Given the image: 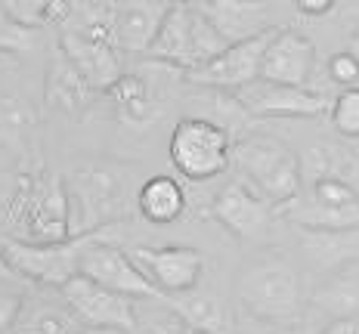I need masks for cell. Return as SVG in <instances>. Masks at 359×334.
<instances>
[{
	"label": "cell",
	"instance_id": "28",
	"mask_svg": "<svg viewBox=\"0 0 359 334\" xmlns=\"http://www.w3.org/2000/svg\"><path fill=\"white\" fill-rule=\"evenodd\" d=\"M50 0H0V10L10 13L13 19H19L22 25H43V16H47Z\"/></svg>",
	"mask_w": 359,
	"mask_h": 334
},
{
	"label": "cell",
	"instance_id": "29",
	"mask_svg": "<svg viewBox=\"0 0 359 334\" xmlns=\"http://www.w3.org/2000/svg\"><path fill=\"white\" fill-rule=\"evenodd\" d=\"M328 78L341 87H359V62L347 50H341L328 59Z\"/></svg>",
	"mask_w": 359,
	"mask_h": 334
},
{
	"label": "cell",
	"instance_id": "11",
	"mask_svg": "<svg viewBox=\"0 0 359 334\" xmlns=\"http://www.w3.org/2000/svg\"><path fill=\"white\" fill-rule=\"evenodd\" d=\"M127 254L133 257L140 272L161 297L186 294L192 288H198L201 272H205V257L196 248H186V244H164V248L137 244Z\"/></svg>",
	"mask_w": 359,
	"mask_h": 334
},
{
	"label": "cell",
	"instance_id": "21",
	"mask_svg": "<svg viewBox=\"0 0 359 334\" xmlns=\"http://www.w3.org/2000/svg\"><path fill=\"white\" fill-rule=\"evenodd\" d=\"M186 192L174 176H146L137 189V214L152 226H170L186 214Z\"/></svg>",
	"mask_w": 359,
	"mask_h": 334
},
{
	"label": "cell",
	"instance_id": "8",
	"mask_svg": "<svg viewBox=\"0 0 359 334\" xmlns=\"http://www.w3.org/2000/svg\"><path fill=\"white\" fill-rule=\"evenodd\" d=\"M276 214L301 229H350L359 226V189L334 174L310 176L301 192Z\"/></svg>",
	"mask_w": 359,
	"mask_h": 334
},
{
	"label": "cell",
	"instance_id": "12",
	"mask_svg": "<svg viewBox=\"0 0 359 334\" xmlns=\"http://www.w3.org/2000/svg\"><path fill=\"white\" fill-rule=\"evenodd\" d=\"M59 294L69 300V307L78 313L84 325H96V328H118V331H133L137 328V297L118 294L111 288L100 285V281L87 276H72L59 288Z\"/></svg>",
	"mask_w": 359,
	"mask_h": 334
},
{
	"label": "cell",
	"instance_id": "9",
	"mask_svg": "<svg viewBox=\"0 0 359 334\" xmlns=\"http://www.w3.org/2000/svg\"><path fill=\"white\" fill-rule=\"evenodd\" d=\"M115 226H106L81 254V276L100 281V285L111 288L127 297H146V300H158V291L149 285V279L140 272L133 257L121 251V244L111 242Z\"/></svg>",
	"mask_w": 359,
	"mask_h": 334
},
{
	"label": "cell",
	"instance_id": "35",
	"mask_svg": "<svg viewBox=\"0 0 359 334\" xmlns=\"http://www.w3.org/2000/svg\"><path fill=\"white\" fill-rule=\"evenodd\" d=\"M347 53H350V56H353V59H356V62H359V25H356V32H353V34H350V43H347Z\"/></svg>",
	"mask_w": 359,
	"mask_h": 334
},
{
	"label": "cell",
	"instance_id": "22",
	"mask_svg": "<svg viewBox=\"0 0 359 334\" xmlns=\"http://www.w3.org/2000/svg\"><path fill=\"white\" fill-rule=\"evenodd\" d=\"M304 251L323 270H341L359 260V226L350 229H304Z\"/></svg>",
	"mask_w": 359,
	"mask_h": 334
},
{
	"label": "cell",
	"instance_id": "17",
	"mask_svg": "<svg viewBox=\"0 0 359 334\" xmlns=\"http://www.w3.org/2000/svg\"><path fill=\"white\" fill-rule=\"evenodd\" d=\"M170 4L164 0H118L111 19V47L118 53H149Z\"/></svg>",
	"mask_w": 359,
	"mask_h": 334
},
{
	"label": "cell",
	"instance_id": "26",
	"mask_svg": "<svg viewBox=\"0 0 359 334\" xmlns=\"http://www.w3.org/2000/svg\"><path fill=\"white\" fill-rule=\"evenodd\" d=\"M332 124L341 137L359 139V87H344L341 96L332 102Z\"/></svg>",
	"mask_w": 359,
	"mask_h": 334
},
{
	"label": "cell",
	"instance_id": "2",
	"mask_svg": "<svg viewBox=\"0 0 359 334\" xmlns=\"http://www.w3.org/2000/svg\"><path fill=\"white\" fill-rule=\"evenodd\" d=\"M236 297L245 313L269 325H301L306 309L301 272L273 251L242 266L236 279Z\"/></svg>",
	"mask_w": 359,
	"mask_h": 334
},
{
	"label": "cell",
	"instance_id": "18",
	"mask_svg": "<svg viewBox=\"0 0 359 334\" xmlns=\"http://www.w3.org/2000/svg\"><path fill=\"white\" fill-rule=\"evenodd\" d=\"M81 325L84 322L56 288V294L34 291L22 297V307L6 334H74Z\"/></svg>",
	"mask_w": 359,
	"mask_h": 334
},
{
	"label": "cell",
	"instance_id": "36",
	"mask_svg": "<svg viewBox=\"0 0 359 334\" xmlns=\"http://www.w3.org/2000/svg\"><path fill=\"white\" fill-rule=\"evenodd\" d=\"M0 279H4V281H13V279H19L16 272L10 270V263H6V260H4V254H0Z\"/></svg>",
	"mask_w": 359,
	"mask_h": 334
},
{
	"label": "cell",
	"instance_id": "16",
	"mask_svg": "<svg viewBox=\"0 0 359 334\" xmlns=\"http://www.w3.org/2000/svg\"><path fill=\"white\" fill-rule=\"evenodd\" d=\"M313 65H316V47L301 32L282 28V32L269 34L264 62H260V78L291 87H306Z\"/></svg>",
	"mask_w": 359,
	"mask_h": 334
},
{
	"label": "cell",
	"instance_id": "38",
	"mask_svg": "<svg viewBox=\"0 0 359 334\" xmlns=\"http://www.w3.org/2000/svg\"><path fill=\"white\" fill-rule=\"evenodd\" d=\"M164 4H174V0H164Z\"/></svg>",
	"mask_w": 359,
	"mask_h": 334
},
{
	"label": "cell",
	"instance_id": "4",
	"mask_svg": "<svg viewBox=\"0 0 359 334\" xmlns=\"http://www.w3.org/2000/svg\"><path fill=\"white\" fill-rule=\"evenodd\" d=\"M233 161L245 174V183L257 195H264L273 211L285 207L301 192L304 174L301 158L288 143L273 133H248L233 143Z\"/></svg>",
	"mask_w": 359,
	"mask_h": 334
},
{
	"label": "cell",
	"instance_id": "23",
	"mask_svg": "<svg viewBox=\"0 0 359 334\" xmlns=\"http://www.w3.org/2000/svg\"><path fill=\"white\" fill-rule=\"evenodd\" d=\"M90 96H93V90H90V87L84 84V78L72 69V62L65 59L62 50L56 47L53 59H50L47 84H43V99H47V106L74 115V111H81L87 106Z\"/></svg>",
	"mask_w": 359,
	"mask_h": 334
},
{
	"label": "cell",
	"instance_id": "14",
	"mask_svg": "<svg viewBox=\"0 0 359 334\" xmlns=\"http://www.w3.org/2000/svg\"><path fill=\"white\" fill-rule=\"evenodd\" d=\"M273 28L257 37H245V41L226 43L223 53H217L211 62H205L201 69L189 71L186 78L198 87H217V90H238L242 84L260 78V62H264V50L269 43Z\"/></svg>",
	"mask_w": 359,
	"mask_h": 334
},
{
	"label": "cell",
	"instance_id": "34",
	"mask_svg": "<svg viewBox=\"0 0 359 334\" xmlns=\"http://www.w3.org/2000/svg\"><path fill=\"white\" fill-rule=\"evenodd\" d=\"M74 334H130V331H118V328H96V325H81Z\"/></svg>",
	"mask_w": 359,
	"mask_h": 334
},
{
	"label": "cell",
	"instance_id": "5",
	"mask_svg": "<svg viewBox=\"0 0 359 334\" xmlns=\"http://www.w3.org/2000/svg\"><path fill=\"white\" fill-rule=\"evenodd\" d=\"M19 242H62L72 235L65 183L50 174H22L6 207Z\"/></svg>",
	"mask_w": 359,
	"mask_h": 334
},
{
	"label": "cell",
	"instance_id": "32",
	"mask_svg": "<svg viewBox=\"0 0 359 334\" xmlns=\"http://www.w3.org/2000/svg\"><path fill=\"white\" fill-rule=\"evenodd\" d=\"M323 334H359V322H350V319H334L332 325Z\"/></svg>",
	"mask_w": 359,
	"mask_h": 334
},
{
	"label": "cell",
	"instance_id": "19",
	"mask_svg": "<svg viewBox=\"0 0 359 334\" xmlns=\"http://www.w3.org/2000/svg\"><path fill=\"white\" fill-rule=\"evenodd\" d=\"M198 10L211 19L226 43L269 32V6L264 0H201Z\"/></svg>",
	"mask_w": 359,
	"mask_h": 334
},
{
	"label": "cell",
	"instance_id": "20",
	"mask_svg": "<svg viewBox=\"0 0 359 334\" xmlns=\"http://www.w3.org/2000/svg\"><path fill=\"white\" fill-rule=\"evenodd\" d=\"M106 99L124 127H149L158 118V93L140 71H124L106 90Z\"/></svg>",
	"mask_w": 359,
	"mask_h": 334
},
{
	"label": "cell",
	"instance_id": "1",
	"mask_svg": "<svg viewBox=\"0 0 359 334\" xmlns=\"http://www.w3.org/2000/svg\"><path fill=\"white\" fill-rule=\"evenodd\" d=\"M137 189L140 183L133 165L111 158H96L81 165L65 183L72 235L118 226L121 220H127L137 207Z\"/></svg>",
	"mask_w": 359,
	"mask_h": 334
},
{
	"label": "cell",
	"instance_id": "13",
	"mask_svg": "<svg viewBox=\"0 0 359 334\" xmlns=\"http://www.w3.org/2000/svg\"><path fill=\"white\" fill-rule=\"evenodd\" d=\"M214 217L242 244H264L273 232V204L251 189L248 183H226L214 198Z\"/></svg>",
	"mask_w": 359,
	"mask_h": 334
},
{
	"label": "cell",
	"instance_id": "27",
	"mask_svg": "<svg viewBox=\"0 0 359 334\" xmlns=\"http://www.w3.org/2000/svg\"><path fill=\"white\" fill-rule=\"evenodd\" d=\"M37 37L34 25H22L19 19H13L10 13L0 10V53H22V50H32Z\"/></svg>",
	"mask_w": 359,
	"mask_h": 334
},
{
	"label": "cell",
	"instance_id": "3",
	"mask_svg": "<svg viewBox=\"0 0 359 334\" xmlns=\"http://www.w3.org/2000/svg\"><path fill=\"white\" fill-rule=\"evenodd\" d=\"M223 50H226V41L211 25V19L196 4H189V0H174L168 6V13H164L161 28L146 56L155 65L189 74L201 69L205 62H211Z\"/></svg>",
	"mask_w": 359,
	"mask_h": 334
},
{
	"label": "cell",
	"instance_id": "6",
	"mask_svg": "<svg viewBox=\"0 0 359 334\" xmlns=\"http://www.w3.org/2000/svg\"><path fill=\"white\" fill-rule=\"evenodd\" d=\"M168 158L189 183H211L233 161V137L226 127L198 115L180 118L168 139Z\"/></svg>",
	"mask_w": 359,
	"mask_h": 334
},
{
	"label": "cell",
	"instance_id": "37",
	"mask_svg": "<svg viewBox=\"0 0 359 334\" xmlns=\"http://www.w3.org/2000/svg\"><path fill=\"white\" fill-rule=\"evenodd\" d=\"M186 334H201V331H186Z\"/></svg>",
	"mask_w": 359,
	"mask_h": 334
},
{
	"label": "cell",
	"instance_id": "24",
	"mask_svg": "<svg viewBox=\"0 0 359 334\" xmlns=\"http://www.w3.org/2000/svg\"><path fill=\"white\" fill-rule=\"evenodd\" d=\"M313 303H316L325 316H332V322L334 319L359 322V272L353 266L332 270V279L316 291Z\"/></svg>",
	"mask_w": 359,
	"mask_h": 334
},
{
	"label": "cell",
	"instance_id": "15",
	"mask_svg": "<svg viewBox=\"0 0 359 334\" xmlns=\"http://www.w3.org/2000/svg\"><path fill=\"white\" fill-rule=\"evenodd\" d=\"M59 50L65 53V59L72 62V69L84 78V84L93 93H106L109 87L124 74L121 53H118L109 41L59 32Z\"/></svg>",
	"mask_w": 359,
	"mask_h": 334
},
{
	"label": "cell",
	"instance_id": "10",
	"mask_svg": "<svg viewBox=\"0 0 359 334\" xmlns=\"http://www.w3.org/2000/svg\"><path fill=\"white\" fill-rule=\"evenodd\" d=\"M236 102L248 118H319L332 109L323 93L279 81L254 78L236 90Z\"/></svg>",
	"mask_w": 359,
	"mask_h": 334
},
{
	"label": "cell",
	"instance_id": "30",
	"mask_svg": "<svg viewBox=\"0 0 359 334\" xmlns=\"http://www.w3.org/2000/svg\"><path fill=\"white\" fill-rule=\"evenodd\" d=\"M22 297H25V294L13 291L10 281L0 279V334H6V328L13 325V319H16L19 307H22Z\"/></svg>",
	"mask_w": 359,
	"mask_h": 334
},
{
	"label": "cell",
	"instance_id": "31",
	"mask_svg": "<svg viewBox=\"0 0 359 334\" xmlns=\"http://www.w3.org/2000/svg\"><path fill=\"white\" fill-rule=\"evenodd\" d=\"M297 13H304V16L310 19H319V16H328V13L338 6V0H294Z\"/></svg>",
	"mask_w": 359,
	"mask_h": 334
},
{
	"label": "cell",
	"instance_id": "33",
	"mask_svg": "<svg viewBox=\"0 0 359 334\" xmlns=\"http://www.w3.org/2000/svg\"><path fill=\"white\" fill-rule=\"evenodd\" d=\"M347 180L350 183H359V152H350V161H347Z\"/></svg>",
	"mask_w": 359,
	"mask_h": 334
},
{
	"label": "cell",
	"instance_id": "25",
	"mask_svg": "<svg viewBox=\"0 0 359 334\" xmlns=\"http://www.w3.org/2000/svg\"><path fill=\"white\" fill-rule=\"evenodd\" d=\"M168 300H170V309L183 319L189 331L217 334L226 325V313H223V307L211 294H196V288H192L186 294H170Z\"/></svg>",
	"mask_w": 359,
	"mask_h": 334
},
{
	"label": "cell",
	"instance_id": "7",
	"mask_svg": "<svg viewBox=\"0 0 359 334\" xmlns=\"http://www.w3.org/2000/svg\"><path fill=\"white\" fill-rule=\"evenodd\" d=\"M102 229L69 235L62 242H19L10 239L0 244V254L19 279L34 281L41 288H62L72 276L81 272V254Z\"/></svg>",
	"mask_w": 359,
	"mask_h": 334
}]
</instances>
